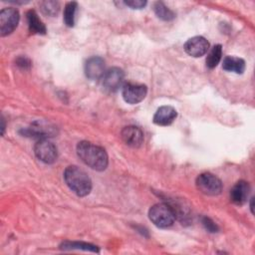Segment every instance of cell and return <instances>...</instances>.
Wrapping results in <instances>:
<instances>
[{
  "label": "cell",
  "instance_id": "obj_20",
  "mask_svg": "<svg viewBox=\"0 0 255 255\" xmlns=\"http://www.w3.org/2000/svg\"><path fill=\"white\" fill-rule=\"evenodd\" d=\"M62 249H78V250H85V251H92V252H99L97 246L85 242H71L66 241L63 242L60 246Z\"/></svg>",
  "mask_w": 255,
  "mask_h": 255
},
{
  "label": "cell",
  "instance_id": "obj_19",
  "mask_svg": "<svg viewBox=\"0 0 255 255\" xmlns=\"http://www.w3.org/2000/svg\"><path fill=\"white\" fill-rule=\"evenodd\" d=\"M153 11L155 15L164 21H169L174 18V13L166 7L162 2H155L153 5Z\"/></svg>",
  "mask_w": 255,
  "mask_h": 255
},
{
  "label": "cell",
  "instance_id": "obj_24",
  "mask_svg": "<svg viewBox=\"0 0 255 255\" xmlns=\"http://www.w3.org/2000/svg\"><path fill=\"white\" fill-rule=\"evenodd\" d=\"M17 65L23 69H27L30 67L31 63H30L29 59H27L26 57H20L17 59Z\"/></svg>",
  "mask_w": 255,
  "mask_h": 255
},
{
  "label": "cell",
  "instance_id": "obj_9",
  "mask_svg": "<svg viewBox=\"0 0 255 255\" xmlns=\"http://www.w3.org/2000/svg\"><path fill=\"white\" fill-rule=\"evenodd\" d=\"M184 51L191 57L198 58L205 55L209 49L208 41L202 36H195L188 39L184 46Z\"/></svg>",
  "mask_w": 255,
  "mask_h": 255
},
{
  "label": "cell",
  "instance_id": "obj_4",
  "mask_svg": "<svg viewBox=\"0 0 255 255\" xmlns=\"http://www.w3.org/2000/svg\"><path fill=\"white\" fill-rule=\"evenodd\" d=\"M195 183L197 189L205 195H218L222 190L221 180L217 176L209 172L199 174L196 178Z\"/></svg>",
  "mask_w": 255,
  "mask_h": 255
},
{
  "label": "cell",
  "instance_id": "obj_3",
  "mask_svg": "<svg viewBox=\"0 0 255 255\" xmlns=\"http://www.w3.org/2000/svg\"><path fill=\"white\" fill-rule=\"evenodd\" d=\"M148 217L155 226L159 228H167L173 224L176 213L170 205L161 202L150 207Z\"/></svg>",
  "mask_w": 255,
  "mask_h": 255
},
{
  "label": "cell",
  "instance_id": "obj_18",
  "mask_svg": "<svg viewBox=\"0 0 255 255\" xmlns=\"http://www.w3.org/2000/svg\"><path fill=\"white\" fill-rule=\"evenodd\" d=\"M77 8H78L77 2H69L65 6L64 22L68 27H73L75 25V18H76Z\"/></svg>",
  "mask_w": 255,
  "mask_h": 255
},
{
  "label": "cell",
  "instance_id": "obj_5",
  "mask_svg": "<svg viewBox=\"0 0 255 255\" xmlns=\"http://www.w3.org/2000/svg\"><path fill=\"white\" fill-rule=\"evenodd\" d=\"M125 73L120 68H111L105 72L103 77L101 78L102 87L105 91L114 93L118 91L121 87L124 86Z\"/></svg>",
  "mask_w": 255,
  "mask_h": 255
},
{
  "label": "cell",
  "instance_id": "obj_6",
  "mask_svg": "<svg viewBox=\"0 0 255 255\" xmlns=\"http://www.w3.org/2000/svg\"><path fill=\"white\" fill-rule=\"evenodd\" d=\"M20 15L17 9L9 7L0 12V34L2 37L11 34L19 23Z\"/></svg>",
  "mask_w": 255,
  "mask_h": 255
},
{
  "label": "cell",
  "instance_id": "obj_15",
  "mask_svg": "<svg viewBox=\"0 0 255 255\" xmlns=\"http://www.w3.org/2000/svg\"><path fill=\"white\" fill-rule=\"evenodd\" d=\"M222 68L227 72L242 74L245 70V61L234 56H227L223 60Z\"/></svg>",
  "mask_w": 255,
  "mask_h": 255
},
{
  "label": "cell",
  "instance_id": "obj_23",
  "mask_svg": "<svg viewBox=\"0 0 255 255\" xmlns=\"http://www.w3.org/2000/svg\"><path fill=\"white\" fill-rule=\"evenodd\" d=\"M125 5L132 8V9H141L146 5V1L142 0H128L124 2Z\"/></svg>",
  "mask_w": 255,
  "mask_h": 255
},
{
  "label": "cell",
  "instance_id": "obj_12",
  "mask_svg": "<svg viewBox=\"0 0 255 255\" xmlns=\"http://www.w3.org/2000/svg\"><path fill=\"white\" fill-rule=\"evenodd\" d=\"M250 185L245 180L237 181L230 190V199L236 205H243L249 196Z\"/></svg>",
  "mask_w": 255,
  "mask_h": 255
},
{
  "label": "cell",
  "instance_id": "obj_22",
  "mask_svg": "<svg viewBox=\"0 0 255 255\" xmlns=\"http://www.w3.org/2000/svg\"><path fill=\"white\" fill-rule=\"evenodd\" d=\"M202 224L209 232H217L218 226L208 217H202Z\"/></svg>",
  "mask_w": 255,
  "mask_h": 255
},
{
  "label": "cell",
  "instance_id": "obj_2",
  "mask_svg": "<svg viewBox=\"0 0 255 255\" xmlns=\"http://www.w3.org/2000/svg\"><path fill=\"white\" fill-rule=\"evenodd\" d=\"M64 179L69 188L78 196H86L92 190L91 178L83 169L76 165H70L65 169Z\"/></svg>",
  "mask_w": 255,
  "mask_h": 255
},
{
  "label": "cell",
  "instance_id": "obj_14",
  "mask_svg": "<svg viewBox=\"0 0 255 255\" xmlns=\"http://www.w3.org/2000/svg\"><path fill=\"white\" fill-rule=\"evenodd\" d=\"M24 133L27 135L39 137L40 139H42V138H46L47 136H50L51 134H54V130H53V128H50L48 125L37 122L33 124L31 128H28L27 129H25Z\"/></svg>",
  "mask_w": 255,
  "mask_h": 255
},
{
  "label": "cell",
  "instance_id": "obj_1",
  "mask_svg": "<svg viewBox=\"0 0 255 255\" xmlns=\"http://www.w3.org/2000/svg\"><path fill=\"white\" fill-rule=\"evenodd\" d=\"M77 154L86 165L95 170L102 171L108 166L109 158L106 150L90 141H80L77 145Z\"/></svg>",
  "mask_w": 255,
  "mask_h": 255
},
{
  "label": "cell",
  "instance_id": "obj_11",
  "mask_svg": "<svg viewBox=\"0 0 255 255\" xmlns=\"http://www.w3.org/2000/svg\"><path fill=\"white\" fill-rule=\"evenodd\" d=\"M105 72V61L101 57H92L85 64V74L91 80L101 79Z\"/></svg>",
  "mask_w": 255,
  "mask_h": 255
},
{
  "label": "cell",
  "instance_id": "obj_13",
  "mask_svg": "<svg viewBox=\"0 0 255 255\" xmlns=\"http://www.w3.org/2000/svg\"><path fill=\"white\" fill-rule=\"evenodd\" d=\"M177 117V112L170 106H162L153 116V123L158 126H169Z\"/></svg>",
  "mask_w": 255,
  "mask_h": 255
},
{
  "label": "cell",
  "instance_id": "obj_8",
  "mask_svg": "<svg viewBox=\"0 0 255 255\" xmlns=\"http://www.w3.org/2000/svg\"><path fill=\"white\" fill-rule=\"evenodd\" d=\"M147 93V88L145 85L127 83L123 86L122 95L124 100L130 105H135L141 102Z\"/></svg>",
  "mask_w": 255,
  "mask_h": 255
},
{
  "label": "cell",
  "instance_id": "obj_25",
  "mask_svg": "<svg viewBox=\"0 0 255 255\" xmlns=\"http://www.w3.org/2000/svg\"><path fill=\"white\" fill-rule=\"evenodd\" d=\"M253 201H254V200H253V197H252V198H251V203H250V208H251V212H252V213H254V210H253V208H254V207H253Z\"/></svg>",
  "mask_w": 255,
  "mask_h": 255
},
{
  "label": "cell",
  "instance_id": "obj_10",
  "mask_svg": "<svg viewBox=\"0 0 255 255\" xmlns=\"http://www.w3.org/2000/svg\"><path fill=\"white\" fill-rule=\"evenodd\" d=\"M121 137L123 141L130 147H139L143 141L141 129L134 126H128L122 129Z\"/></svg>",
  "mask_w": 255,
  "mask_h": 255
},
{
  "label": "cell",
  "instance_id": "obj_17",
  "mask_svg": "<svg viewBox=\"0 0 255 255\" xmlns=\"http://www.w3.org/2000/svg\"><path fill=\"white\" fill-rule=\"evenodd\" d=\"M221 56H222V47H221V45H215L207 55L206 66L209 69L215 68L218 65V63L220 62Z\"/></svg>",
  "mask_w": 255,
  "mask_h": 255
},
{
  "label": "cell",
  "instance_id": "obj_16",
  "mask_svg": "<svg viewBox=\"0 0 255 255\" xmlns=\"http://www.w3.org/2000/svg\"><path fill=\"white\" fill-rule=\"evenodd\" d=\"M29 31L34 34H45L46 27L38 17V14L34 10H30L26 14Z\"/></svg>",
  "mask_w": 255,
  "mask_h": 255
},
{
  "label": "cell",
  "instance_id": "obj_7",
  "mask_svg": "<svg viewBox=\"0 0 255 255\" xmlns=\"http://www.w3.org/2000/svg\"><path fill=\"white\" fill-rule=\"evenodd\" d=\"M34 152L41 161L48 164L55 162L58 157L57 147L53 142L49 141L46 138L39 139L36 142L34 146Z\"/></svg>",
  "mask_w": 255,
  "mask_h": 255
},
{
  "label": "cell",
  "instance_id": "obj_21",
  "mask_svg": "<svg viewBox=\"0 0 255 255\" xmlns=\"http://www.w3.org/2000/svg\"><path fill=\"white\" fill-rule=\"evenodd\" d=\"M41 10L44 14L49 15V16H55L58 14L60 5L56 1H44L40 3Z\"/></svg>",
  "mask_w": 255,
  "mask_h": 255
}]
</instances>
